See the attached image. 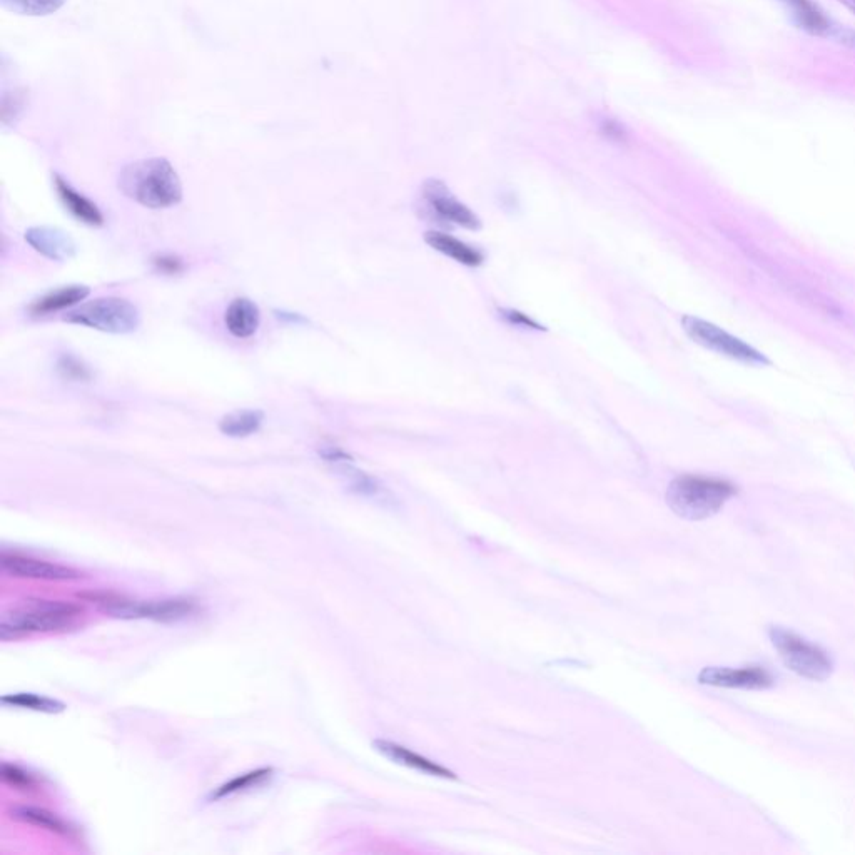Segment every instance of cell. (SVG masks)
<instances>
[{"label":"cell","instance_id":"1","mask_svg":"<svg viewBox=\"0 0 855 855\" xmlns=\"http://www.w3.org/2000/svg\"><path fill=\"white\" fill-rule=\"evenodd\" d=\"M119 189L144 208H173L183 201V184L164 157L131 162L119 174Z\"/></svg>","mask_w":855,"mask_h":855},{"label":"cell","instance_id":"2","mask_svg":"<svg viewBox=\"0 0 855 855\" xmlns=\"http://www.w3.org/2000/svg\"><path fill=\"white\" fill-rule=\"evenodd\" d=\"M737 493L739 486L719 476L682 475L668 485L667 505L683 520L702 522L717 515Z\"/></svg>","mask_w":855,"mask_h":855},{"label":"cell","instance_id":"3","mask_svg":"<svg viewBox=\"0 0 855 855\" xmlns=\"http://www.w3.org/2000/svg\"><path fill=\"white\" fill-rule=\"evenodd\" d=\"M84 612L82 607L61 600L27 598L7 610L0 618V638L4 642L29 637L34 633L62 632L76 625V618Z\"/></svg>","mask_w":855,"mask_h":855},{"label":"cell","instance_id":"4","mask_svg":"<svg viewBox=\"0 0 855 855\" xmlns=\"http://www.w3.org/2000/svg\"><path fill=\"white\" fill-rule=\"evenodd\" d=\"M84 598L89 602L96 603L102 612L109 613L112 617L126 618H149L156 622H181L186 618L193 617L198 613V603L189 598H166V600H152V602H137L132 598L122 597L117 593H84Z\"/></svg>","mask_w":855,"mask_h":855},{"label":"cell","instance_id":"5","mask_svg":"<svg viewBox=\"0 0 855 855\" xmlns=\"http://www.w3.org/2000/svg\"><path fill=\"white\" fill-rule=\"evenodd\" d=\"M769 638L785 667L812 682H824L834 672L829 653L784 627H770Z\"/></svg>","mask_w":855,"mask_h":855},{"label":"cell","instance_id":"6","mask_svg":"<svg viewBox=\"0 0 855 855\" xmlns=\"http://www.w3.org/2000/svg\"><path fill=\"white\" fill-rule=\"evenodd\" d=\"M64 321L104 333L127 334L139 328L141 314L127 299L99 298L72 309Z\"/></svg>","mask_w":855,"mask_h":855},{"label":"cell","instance_id":"7","mask_svg":"<svg viewBox=\"0 0 855 855\" xmlns=\"http://www.w3.org/2000/svg\"><path fill=\"white\" fill-rule=\"evenodd\" d=\"M682 328L697 345L704 346L705 350L714 351L717 355L725 356L729 360L737 361L745 366L765 368L772 365V361L755 350L754 346L745 343L742 339L727 333L725 329L719 328L717 324L709 323L697 316H683Z\"/></svg>","mask_w":855,"mask_h":855},{"label":"cell","instance_id":"8","mask_svg":"<svg viewBox=\"0 0 855 855\" xmlns=\"http://www.w3.org/2000/svg\"><path fill=\"white\" fill-rule=\"evenodd\" d=\"M421 214L431 223L478 231L481 221L466 204L461 203L440 179H428L421 186Z\"/></svg>","mask_w":855,"mask_h":855},{"label":"cell","instance_id":"9","mask_svg":"<svg viewBox=\"0 0 855 855\" xmlns=\"http://www.w3.org/2000/svg\"><path fill=\"white\" fill-rule=\"evenodd\" d=\"M0 570L7 577L46 580V582H67L82 577L74 568L46 562L39 558L26 557L21 553H0Z\"/></svg>","mask_w":855,"mask_h":855},{"label":"cell","instance_id":"10","mask_svg":"<svg viewBox=\"0 0 855 855\" xmlns=\"http://www.w3.org/2000/svg\"><path fill=\"white\" fill-rule=\"evenodd\" d=\"M699 682L719 689L765 690L775 680L765 668L707 667L699 673Z\"/></svg>","mask_w":855,"mask_h":855},{"label":"cell","instance_id":"11","mask_svg":"<svg viewBox=\"0 0 855 855\" xmlns=\"http://www.w3.org/2000/svg\"><path fill=\"white\" fill-rule=\"evenodd\" d=\"M779 2L787 9L800 31L820 39H834L839 26L815 0H779Z\"/></svg>","mask_w":855,"mask_h":855},{"label":"cell","instance_id":"12","mask_svg":"<svg viewBox=\"0 0 855 855\" xmlns=\"http://www.w3.org/2000/svg\"><path fill=\"white\" fill-rule=\"evenodd\" d=\"M26 241L37 253L52 261H67L76 256L77 246L69 233L51 226H37L26 233Z\"/></svg>","mask_w":855,"mask_h":855},{"label":"cell","instance_id":"13","mask_svg":"<svg viewBox=\"0 0 855 855\" xmlns=\"http://www.w3.org/2000/svg\"><path fill=\"white\" fill-rule=\"evenodd\" d=\"M373 747H375L376 752H380L383 757L395 762V764L410 767V769L433 775V777H441V779H456V775L451 770L446 769L443 765L436 764L433 760L426 759L423 755L416 754L413 750L406 749L403 745L395 744L390 740H375Z\"/></svg>","mask_w":855,"mask_h":855},{"label":"cell","instance_id":"14","mask_svg":"<svg viewBox=\"0 0 855 855\" xmlns=\"http://www.w3.org/2000/svg\"><path fill=\"white\" fill-rule=\"evenodd\" d=\"M425 241L430 248L435 249L438 253L445 254L456 263L468 266V268H478L485 263V254L481 253L480 249L473 248L470 244L463 243L450 234L430 231V233L425 234Z\"/></svg>","mask_w":855,"mask_h":855},{"label":"cell","instance_id":"15","mask_svg":"<svg viewBox=\"0 0 855 855\" xmlns=\"http://www.w3.org/2000/svg\"><path fill=\"white\" fill-rule=\"evenodd\" d=\"M229 333L236 338H249L258 331L261 313L258 304L248 298L234 299L224 316Z\"/></svg>","mask_w":855,"mask_h":855},{"label":"cell","instance_id":"16","mask_svg":"<svg viewBox=\"0 0 855 855\" xmlns=\"http://www.w3.org/2000/svg\"><path fill=\"white\" fill-rule=\"evenodd\" d=\"M54 183H56V191L59 194V198H61L62 204H64V208L74 218L79 219L82 223L89 224V226H101V224H104V216H102L101 209L97 208L91 199H87L86 196L77 193L71 184H67L59 176H56Z\"/></svg>","mask_w":855,"mask_h":855},{"label":"cell","instance_id":"17","mask_svg":"<svg viewBox=\"0 0 855 855\" xmlns=\"http://www.w3.org/2000/svg\"><path fill=\"white\" fill-rule=\"evenodd\" d=\"M11 817L24 824L34 825L39 829L49 830L52 834L62 835V837H72L76 834V830L69 822L61 819L59 815L54 814L51 810L42 809V807H34V805H17L11 809Z\"/></svg>","mask_w":855,"mask_h":855},{"label":"cell","instance_id":"18","mask_svg":"<svg viewBox=\"0 0 855 855\" xmlns=\"http://www.w3.org/2000/svg\"><path fill=\"white\" fill-rule=\"evenodd\" d=\"M89 293H91L89 288L81 286V284L64 286V288L56 289V291L34 301L31 306V313L36 314V316H46V314L57 313L62 309L72 308V306L82 303L89 296Z\"/></svg>","mask_w":855,"mask_h":855},{"label":"cell","instance_id":"19","mask_svg":"<svg viewBox=\"0 0 855 855\" xmlns=\"http://www.w3.org/2000/svg\"><path fill=\"white\" fill-rule=\"evenodd\" d=\"M264 421V413L259 410H238L224 416L219 421V431L229 438H246L256 433Z\"/></svg>","mask_w":855,"mask_h":855},{"label":"cell","instance_id":"20","mask_svg":"<svg viewBox=\"0 0 855 855\" xmlns=\"http://www.w3.org/2000/svg\"><path fill=\"white\" fill-rule=\"evenodd\" d=\"M0 4L19 16L46 17L61 11L67 0H0Z\"/></svg>","mask_w":855,"mask_h":855},{"label":"cell","instance_id":"21","mask_svg":"<svg viewBox=\"0 0 855 855\" xmlns=\"http://www.w3.org/2000/svg\"><path fill=\"white\" fill-rule=\"evenodd\" d=\"M2 704L9 705V707H19V709L34 710V712H44V714H61L66 710V705L59 700L37 694L4 695Z\"/></svg>","mask_w":855,"mask_h":855},{"label":"cell","instance_id":"22","mask_svg":"<svg viewBox=\"0 0 855 855\" xmlns=\"http://www.w3.org/2000/svg\"><path fill=\"white\" fill-rule=\"evenodd\" d=\"M271 775H273V769H256L251 770L248 774L238 775V777H234V779L229 780V782L214 790L209 799H224L228 795L238 794V792H243V790L251 789V787L263 784L264 780H268Z\"/></svg>","mask_w":855,"mask_h":855},{"label":"cell","instance_id":"23","mask_svg":"<svg viewBox=\"0 0 855 855\" xmlns=\"http://www.w3.org/2000/svg\"><path fill=\"white\" fill-rule=\"evenodd\" d=\"M597 129L598 134L612 144H627L630 139V132L625 124L610 116L598 117Z\"/></svg>","mask_w":855,"mask_h":855},{"label":"cell","instance_id":"24","mask_svg":"<svg viewBox=\"0 0 855 855\" xmlns=\"http://www.w3.org/2000/svg\"><path fill=\"white\" fill-rule=\"evenodd\" d=\"M2 779L6 784L11 785L14 789L22 790V792H34L37 789L36 779L17 765H2Z\"/></svg>","mask_w":855,"mask_h":855},{"label":"cell","instance_id":"25","mask_svg":"<svg viewBox=\"0 0 855 855\" xmlns=\"http://www.w3.org/2000/svg\"><path fill=\"white\" fill-rule=\"evenodd\" d=\"M57 368L66 380L87 381L91 378V371L87 370L86 366L74 356H62Z\"/></svg>","mask_w":855,"mask_h":855},{"label":"cell","instance_id":"26","mask_svg":"<svg viewBox=\"0 0 855 855\" xmlns=\"http://www.w3.org/2000/svg\"><path fill=\"white\" fill-rule=\"evenodd\" d=\"M500 318L505 321V323L510 324V326H517V328L523 329H535V331H542V324L537 323L535 319L530 318L528 314L522 313V311H517V309H500Z\"/></svg>","mask_w":855,"mask_h":855},{"label":"cell","instance_id":"27","mask_svg":"<svg viewBox=\"0 0 855 855\" xmlns=\"http://www.w3.org/2000/svg\"><path fill=\"white\" fill-rule=\"evenodd\" d=\"M152 263L156 266L157 271H161V273L164 274L183 273V261H181L178 256H173V254H161V256H156V258L152 259Z\"/></svg>","mask_w":855,"mask_h":855},{"label":"cell","instance_id":"28","mask_svg":"<svg viewBox=\"0 0 855 855\" xmlns=\"http://www.w3.org/2000/svg\"><path fill=\"white\" fill-rule=\"evenodd\" d=\"M834 41L839 42L842 46L850 47V49H854L855 51V31H852V29L839 26V29L834 34Z\"/></svg>","mask_w":855,"mask_h":855},{"label":"cell","instance_id":"29","mask_svg":"<svg viewBox=\"0 0 855 855\" xmlns=\"http://www.w3.org/2000/svg\"><path fill=\"white\" fill-rule=\"evenodd\" d=\"M835 2L844 7V9H847L852 16H855V0H835Z\"/></svg>","mask_w":855,"mask_h":855}]
</instances>
